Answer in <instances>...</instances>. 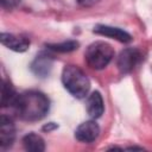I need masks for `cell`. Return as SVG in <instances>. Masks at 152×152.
Returning a JSON list of instances; mask_svg holds the SVG:
<instances>
[{
    "label": "cell",
    "instance_id": "6da1fadb",
    "mask_svg": "<svg viewBox=\"0 0 152 152\" xmlns=\"http://www.w3.org/2000/svg\"><path fill=\"white\" fill-rule=\"evenodd\" d=\"M14 108L23 120L38 121L48 114L50 101L43 93L28 90L18 95Z\"/></svg>",
    "mask_w": 152,
    "mask_h": 152
},
{
    "label": "cell",
    "instance_id": "7a4b0ae2",
    "mask_svg": "<svg viewBox=\"0 0 152 152\" xmlns=\"http://www.w3.org/2000/svg\"><path fill=\"white\" fill-rule=\"evenodd\" d=\"M62 82L65 89L75 97H84L90 89V81L88 76L78 66L68 64L62 71Z\"/></svg>",
    "mask_w": 152,
    "mask_h": 152
},
{
    "label": "cell",
    "instance_id": "3957f363",
    "mask_svg": "<svg viewBox=\"0 0 152 152\" xmlns=\"http://www.w3.org/2000/svg\"><path fill=\"white\" fill-rule=\"evenodd\" d=\"M113 57H114V50L112 45L102 40L91 43L87 48L84 53L87 64L95 70H101L106 68Z\"/></svg>",
    "mask_w": 152,
    "mask_h": 152
},
{
    "label": "cell",
    "instance_id": "277c9868",
    "mask_svg": "<svg viewBox=\"0 0 152 152\" xmlns=\"http://www.w3.org/2000/svg\"><path fill=\"white\" fill-rule=\"evenodd\" d=\"M140 57H141L140 51L135 48H127L122 50L118 57V62H116L118 69L120 70L121 74L131 72L134 69V66L138 64Z\"/></svg>",
    "mask_w": 152,
    "mask_h": 152
},
{
    "label": "cell",
    "instance_id": "5b68a950",
    "mask_svg": "<svg viewBox=\"0 0 152 152\" xmlns=\"http://www.w3.org/2000/svg\"><path fill=\"white\" fill-rule=\"evenodd\" d=\"M99 134H100V127L93 120L82 122L75 131L76 139L82 142H91L97 139Z\"/></svg>",
    "mask_w": 152,
    "mask_h": 152
},
{
    "label": "cell",
    "instance_id": "8992f818",
    "mask_svg": "<svg viewBox=\"0 0 152 152\" xmlns=\"http://www.w3.org/2000/svg\"><path fill=\"white\" fill-rule=\"evenodd\" d=\"M15 138V127L11 118L6 115L0 116V145L6 148L10 147Z\"/></svg>",
    "mask_w": 152,
    "mask_h": 152
},
{
    "label": "cell",
    "instance_id": "52a82bcc",
    "mask_svg": "<svg viewBox=\"0 0 152 152\" xmlns=\"http://www.w3.org/2000/svg\"><path fill=\"white\" fill-rule=\"evenodd\" d=\"M0 40H1L2 45H5L6 48H8L13 51H17V52H24L30 46V40L26 37L14 36L11 33L2 32L0 34Z\"/></svg>",
    "mask_w": 152,
    "mask_h": 152
},
{
    "label": "cell",
    "instance_id": "ba28073f",
    "mask_svg": "<svg viewBox=\"0 0 152 152\" xmlns=\"http://www.w3.org/2000/svg\"><path fill=\"white\" fill-rule=\"evenodd\" d=\"M94 32L97 34H101V36H106V37L116 39L121 43H128L132 40V36L128 32H126L119 27H112V26H107V25H96L94 27Z\"/></svg>",
    "mask_w": 152,
    "mask_h": 152
},
{
    "label": "cell",
    "instance_id": "9c48e42d",
    "mask_svg": "<svg viewBox=\"0 0 152 152\" xmlns=\"http://www.w3.org/2000/svg\"><path fill=\"white\" fill-rule=\"evenodd\" d=\"M52 68V57L49 53L40 52L31 64V70L39 77H45Z\"/></svg>",
    "mask_w": 152,
    "mask_h": 152
},
{
    "label": "cell",
    "instance_id": "30bf717a",
    "mask_svg": "<svg viewBox=\"0 0 152 152\" xmlns=\"http://www.w3.org/2000/svg\"><path fill=\"white\" fill-rule=\"evenodd\" d=\"M103 110H104V106L101 94L99 91H93L87 100V112L89 116L93 119H97L102 115Z\"/></svg>",
    "mask_w": 152,
    "mask_h": 152
},
{
    "label": "cell",
    "instance_id": "8fae6325",
    "mask_svg": "<svg viewBox=\"0 0 152 152\" xmlns=\"http://www.w3.org/2000/svg\"><path fill=\"white\" fill-rule=\"evenodd\" d=\"M23 145L25 150L31 152H43L45 150V142L44 139L36 134V133H28L23 138Z\"/></svg>",
    "mask_w": 152,
    "mask_h": 152
},
{
    "label": "cell",
    "instance_id": "7c38bea8",
    "mask_svg": "<svg viewBox=\"0 0 152 152\" xmlns=\"http://www.w3.org/2000/svg\"><path fill=\"white\" fill-rule=\"evenodd\" d=\"M19 94L15 93L12 84L7 81L2 82L1 87V106L2 107H14L17 97Z\"/></svg>",
    "mask_w": 152,
    "mask_h": 152
},
{
    "label": "cell",
    "instance_id": "4fadbf2b",
    "mask_svg": "<svg viewBox=\"0 0 152 152\" xmlns=\"http://www.w3.org/2000/svg\"><path fill=\"white\" fill-rule=\"evenodd\" d=\"M46 48L56 52H70L78 48V43L76 40H66L57 44H46Z\"/></svg>",
    "mask_w": 152,
    "mask_h": 152
},
{
    "label": "cell",
    "instance_id": "5bb4252c",
    "mask_svg": "<svg viewBox=\"0 0 152 152\" xmlns=\"http://www.w3.org/2000/svg\"><path fill=\"white\" fill-rule=\"evenodd\" d=\"M19 2H20V0H1V4L5 7H13Z\"/></svg>",
    "mask_w": 152,
    "mask_h": 152
},
{
    "label": "cell",
    "instance_id": "9a60e30c",
    "mask_svg": "<svg viewBox=\"0 0 152 152\" xmlns=\"http://www.w3.org/2000/svg\"><path fill=\"white\" fill-rule=\"evenodd\" d=\"M99 0H77V2L82 6H91L94 4H96Z\"/></svg>",
    "mask_w": 152,
    "mask_h": 152
},
{
    "label": "cell",
    "instance_id": "2e32d148",
    "mask_svg": "<svg viewBox=\"0 0 152 152\" xmlns=\"http://www.w3.org/2000/svg\"><path fill=\"white\" fill-rule=\"evenodd\" d=\"M56 127H57V126H56V125H53V122H50L49 125L44 126V127H43V129H44V131H48V132H49V131H51V129H53V128H56Z\"/></svg>",
    "mask_w": 152,
    "mask_h": 152
}]
</instances>
